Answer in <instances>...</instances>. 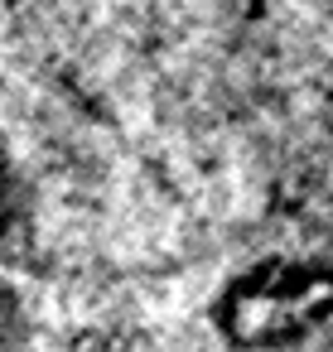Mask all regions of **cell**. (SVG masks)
Returning a JSON list of instances; mask_svg holds the SVG:
<instances>
[{"label":"cell","mask_w":333,"mask_h":352,"mask_svg":"<svg viewBox=\"0 0 333 352\" xmlns=\"http://www.w3.org/2000/svg\"><path fill=\"white\" fill-rule=\"evenodd\" d=\"M25 314H30V309H25L20 289H15L10 280H0V347H15V342L30 338V318H25Z\"/></svg>","instance_id":"obj_3"},{"label":"cell","mask_w":333,"mask_h":352,"mask_svg":"<svg viewBox=\"0 0 333 352\" xmlns=\"http://www.w3.org/2000/svg\"><path fill=\"white\" fill-rule=\"evenodd\" d=\"M333 304V280L328 270H304V265H261L246 270L222 304V318L237 338L246 342H280L294 338L304 323L323 318Z\"/></svg>","instance_id":"obj_2"},{"label":"cell","mask_w":333,"mask_h":352,"mask_svg":"<svg viewBox=\"0 0 333 352\" xmlns=\"http://www.w3.org/2000/svg\"><path fill=\"white\" fill-rule=\"evenodd\" d=\"M304 0H0V251L78 261L222 227L328 68Z\"/></svg>","instance_id":"obj_1"}]
</instances>
